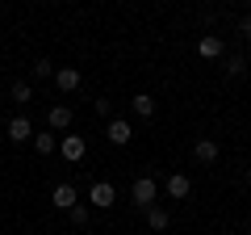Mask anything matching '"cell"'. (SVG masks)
<instances>
[{
    "label": "cell",
    "instance_id": "obj_1",
    "mask_svg": "<svg viewBox=\"0 0 251 235\" xmlns=\"http://www.w3.org/2000/svg\"><path fill=\"white\" fill-rule=\"evenodd\" d=\"M130 198L138 202V210H151L155 198H159V181H155V176H138V181L130 185Z\"/></svg>",
    "mask_w": 251,
    "mask_h": 235
},
{
    "label": "cell",
    "instance_id": "obj_2",
    "mask_svg": "<svg viewBox=\"0 0 251 235\" xmlns=\"http://www.w3.org/2000/svg\"><path fill=\"white\" fill-rule=\"evenodd\" d=\"M59 155L67 164H80L84 155H88V143H84V135H63L59 139Z\"/></svg>",
    "mask_w": 251,
    "mask_h": 235
},
{
    "label": "cell",
    "instance_id": "obj_3",
    "mask_svg": "<svg viewBox=\"0 0 251 235\" xmlns=\"http://www.w3.org/2000/svg\"><path fill=\"white\" fill-rule=\"evenodd\" d=\"M50 202H54V210H63V214H67L72 206H80V193H75V185H72V181H63V185H54Z\"/></svg>",
    "mask_w": 251,
    "mask_h": 235
},
{
    "label": "cell",
    "instance_id": "obj_4",
    "mask_svg": "<svg viewBox=\"0 0 251 235\" xmlns=\"http://www.w3.org/2000/svg\"><path fill=\"white\" fill-rule=\"evenodd\" d=\"M88 202H92L97 210H109V206L117 202V189H113L109 181H92V189H88Z\"/></svg>",
    "mask_w": 251,
    "mask_h": 235
},
{
    "label": "cell",
    "instance_id": "obj_5",
    "mask_svg": "<svg viewBox=\"0 0 251 235\" xmlns=\"http://www.w3.org/2000/svg\"><path fill=\"white\" fill-rule=\"evenodd\" d=\"M163 189H168V198H172V202H184L188 193H193V181H188L184 172H172L168 181H163Z\"/></svg>",
    "mask_w": 251,
    "mask_h": 235
},
{
    "label": "cell",
    "instance_id": "obj_6",
    "mask_svg": "<svg viewBox=\"0 0 251 235\" xmlns=\"http://www.w3.org/2000/svg\"><path fill=\"white\" fill-rule=\"evenodd\" d=\"M29 139H34V122H29L25 114H17L9 122V143H29Z\"/></svg>",
    "mask_w": 251,
    "mask_h": 235
},
{
    "label": "cell",
    "instance_id": "obj_7",
    "mask_svg": "<svg viewBox=\"0 0 251 235\" xmlns=\"http://www.w3.org/2000/svg\"><path fill=\"white\" fill-rule=\"evenodd\" d=\"M130 139H134V126H130L126 118H113V122H109V143H113V147H126Z\"/></svg>",
    "mask_w": 251,
    "mask_h": 235
},
{
    "label": "cell",
    "instance_id": "obj_8",
    "mask_svg": "<svg viewBox=\"0 0 251 235\" xmlns=\"http://www.w3.org/2000/svg\"><path fill=\"white\" fill-rule=\"evenodd\" d=\"M54 84H59V92H75L80 88V67H54Z\"/></svg>",
    "mask_w": 251,
    "mask_h": 235
},
{
    "label": "cell",
    "instance_id": "obj_9",
    "mask_svg": "<svg viewBox=\"0 0 251 235\" xmlns=\"http://www.w3.org/2000/svg\"><path fill=\"white\" fill-rule=\"evenodd\" d=\"M197 55H201V59H222V55H226V46H222V38L205 34V38L197 42Z\"/></svg>",
    "mask_w": 251,
    "mask_h": 235
},
{
    "label": "cell",
    "instance_id": "obj_10",
    "mask_svg": "<svg viewBox=\"0 0 251 235\" xmlns=\"http://www.w3.org/2000/svg\"><path fill=\"white\" fill-rule=\"evenodd\" d=\"M193 155H197L201 164H214L218 160V143L214 139H197V143H193Z\"/></svg>",
    "mask_w": 251,
    "mask_h": 235
},
{
    "label": "cell",
    "instance_id": "obj_11",
    "mask_svg": "<svg viewBox=\"0 0 251 235\" xmlns=\"http://www.w3.org/2000/svg\"><path fill=\"white\" fill-rule=\"evenodd\" d=\"M168 223H172V214L163 206H151L147 210V227H151V231H168Z\"/></svg>",
    "mask_w": 251,
    "mask_h": 235
},
{
    "label": "cell",
    "instance_id": "obj_12",
    "mask_svg": "<svg viewBox=\"0 0 251 235\" xmlns=\"http://www.w3.org/2000/svg\"><path fill=\"white\" fill-rule=\"evenodd\" d=\"M130 109H134V118H151L155 114V97L151 92H138V97L130 101Z\"/></svg>",
    "mask_w": 251,
    "mask_h": 235
},
{
    "label": "cell",
    "instance_id": "obj_13",
    "mask_svg": "<svg viewBox=\"0 0 251 235\" xmlns=\"http://www.w3.org/2000/svg\"><path fill=\"white\" fill-rule=\"evenodd\" d=\"M46 122H50L54 130H67V126H72V109H67V105H54L50 114H46Z\"/></svg>",
    "mask_w": 251,
    "mask_h": 235
},
{
    "label": "cell",
    "instance_id": "obj_14",
    "mask_svg": "<svg viewBox=\"0 0 251 235\" xmlns=\"http://www.w3.org/2000/svg\"><path fill=\"white\" fill-rule=\"evenodd\" d=\"M29 143H34L38 155H54V151H59V139H54V135H34Z\"/></svg>",
    "mask_w": 251,
    "mask_h": 235
},
{
    "label": "cell",
    "instance_id": "obj_15",
    "mask_svg": "<svg viewBox=\"0 0 251 235\" xmlns=\"http://www.w3.org/2000/svg\"><path fill=\"white\" fill-rule=\"evenodd\" d=\"M222 59H226V76H230V80L247 76V59H243V55H222Z\"/></svg>",
    "mask_w": 251,
    "mask_h": 235
},
{
    "label": "cell",
    "instance_id": "obj_16",
    "mask_svg": "<svg viewBox=\"0 0 251 235\" xmlns=\"http://www.w3.org/2000/svg\"><path fill=\"white\" fill-rule=\"evenodd\" d=\"M13 101H17V105H29V101H34V84L17 80V84H13Z\"/></svg>",
    "mask_w": 251,
    "mask_h": 235
},
{
    "label": "cell",
    "instance_id": "obj_17",
    "mask_svg": "<svg viewBox=\"0 0 251 235\" xmlns=\"http://www.w3.org/2000/svg\"><path fill=\"white\" fill-rule=\"evenodd\" d=\"M67 218H72V227H88L92 223V210L88 206H72V210H67Z\"/></svg>",
    "mask_w": 251,
    "mask_h": 235
},
{
    "label": "cell",
    "instance_id": "obj_18",
    "mask_svg": "<svg viewBox=\"0 0 251 235\" xmlns=\"http://www.w3.org/2000/svg\"><path fill=\"white\" fill-rule=\"evenodd\" d=\"M46 76H54V63L50 59H38L34 63V80H46Z\"/></svg>",
    "mask_w": 251,
    "mask_h": 235
},
{
    "label": "cell",
    "instance_id": "obj_19",
    "mask_svg": "<svg viewBox=\"0 0 251 235\" xmlns=\"http://www.w3.org/2000/svg\"><path fill=\"white\" fill-rule=\"evenodd\" d=\"M239 34L251 38V13H243V17H239Z\"/></svg>",
    "mask_w": 251,
    "mask_h": 235
},
{
    "label": "cell",
    "instance_id": "obj_20",
    "mask_svg": "<svg viewBox=\"0 0 251 235\" xmlns=\"http://www.w3.org/2000/svg\"><path fill=\"white\" fill-rule=\"evenodd\" d=\"M92 109H97L100 118H109V97H97V105H92Z\"/></svg>",
    "mask_w": 251,
    "mask_h": 235
},
{
    "label": "cell",
    "instance_id": "obj_21",
    "mask_svg": "<svg viewBox=\"0 0 251 235\" xmlns=\"http://www.w3.org/2000/svg\"><path fill=\"white\" fill-rule=\"evenodd\" d=\"M247 185H251V168H247Z\"/></svg>",
    "mask_w": 251,
    "mask_h": 235
},
{
    "label": "cell",
    "instance_id": "obj_22",
    "mask_svg": "<svg viewBox=\"0 0 251 235\" xmlns=\"http://www.w3.org/2000/svg\"><path fill=\"white\" fill-rule=\"evenodd\" d=\"M247 235H251V231H247Z\"/></svg>",
    "mask_w": 251,
    "mask_h": 235
}]
</instances>
